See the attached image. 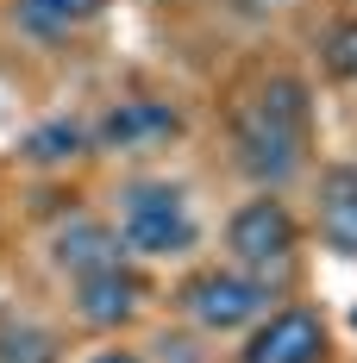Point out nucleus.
<instances>
[{"label":"nucleus","instance_id":"13","mask_svg":"<svg viewBox=\"0 0 357 363\" xmlns=\"http://www.w3.org/2000/svg\"><path fill=\"white\" fill-rule=\"evenodd\" d=\"M326 69L339 75V82H357V13L351 19H339V26H332V32H326Z\"/></svg>","mask_w":357,"mask_h":363},{"label":"nucleus","instance_id":"9","mask_svg":"<svg viewBox=\"0 0 357 363\" xmlns=\"http://www.w3.org/2000/svg\"><path fill=\"white\" fill-rule=\"evenodd\" d=\"M88 150H94V125H88V119H75V113H57V119H44V125L26 132L19 157L38 163V169H63V163L88 157Z\"/></svg>","mask_w":357,"mask_h":363},{"label":"nucleus","instance_id":"4","mask_svg":"<svg viewBox=\"0 0 357 363\" xmlns=\"http://www.w3.org/2000/svg\"><path fill=\"white\" fill-rule=\"evenodd\" d=\"M276 301V282L251 276V269H201L182 282V313L201 332H251Z\"/></svg>","mask_w":357,"mask_h":363},{"label":"nucleus","instance_id":"6","mask_svg":"<svg viewBox=\"0 0 357 363\" xmlns=\"http://www.w3.org/2000/svg\"><path fill=\"white\" fill-rule=\"evenodd\" d=\"M75 320L94 332H119L138 320V307L150 301V282H144L138 269L119 257V263H107V269H88V276H75Z\"/></svg>","mask_w":357,"mask_h":363},{"label":"nucleus","instance_id":"12","mask_svg":"<svg viewBox=\"0 0 357 363\" xmlns=\"http://www.w3.org/2000/svg\"><path fill=\"white\" fill-rule=\"evenodd\" d=\"M57 357H63V338L50 326H38L26 313L0 320V363H57Z\"/></svg>","mask_w":357,"mask_h":363},{"label":"nucleus","instance_id":"2","mask_svg":"<svg viewBox=\"0 0 357 363\" xmlns=\"http://www.w3.org/2000/svg\"><path fill=\"white\" fill-rule=\"evenodd\" d=\"M119 245L126 257H188L201 245V219L176 182H132L119 194Z\"/></svg>","mask_w":357,"mask_h":363},{"label":"nucleus","instance_id":"7","mask_svg":"<svg viewBox=\"0 0 357 363\" xmlns=\"http://www.w3.org/2000/svg\"><path fill=\"white\" fill-rule=\"evenodd\" d=\"M176 132H182V113L170 101L126 94L94 119V150H150V145H170Z\"/></svg>","mask_w":357,"mask_h":363},{"label":"nucleus","instance_id":"3","mask_svg":"<svg viewBox=\"0 0 357 363\" xmlns=\"http://www.w3.org/2000/svg\"><path fill=\"white\" fill-rule=\"evenodd\" d=\"M226 251H232L238 269L263 276V282L270 276H288L295 269V251H301V225L288 213V201H276L270 188L257 201H245L238 213L226 219Z\"/></svg>","mask_w":357,"mask_h":363},{"label":"nucleus","instance_id":"1","mask_svg":"<svg viewBox=\"0 0 357 363\" xmlns=\"http://www.w3.org/2000/svg\"><path fill=\"white\" fill-rule=\"evenodd\" d=\"M307 125H314V107H307V88L295 75H276L257 88V101L238 113V132H232V150H238V169H245L257 188H282L288 176H301L307 163Z\"/></svg>","mask_w":357,"mask_h":363},{"label":"nucleus","instance_id":"8","mask_svg":"<svg viewBox=\"0 0 357 363\" xmlns=\"http://www.w3.org/2000/svg\"><path fill=\"white\" fill-rule=\"evenodd\" d=\"M126 257V245H119V225H107V219H88L75 213L70 225H57V238H50V263L63 269V276H88V269H107V263H119Z\"/></svg>","mask_w":357,"mask_h":363},{"label":"nucleus","instance_id":"5","mask_svg":"<svg viewBox=\"0 0 357 363\" xmlns=\"http://www.w3.org/2000/svg\"><path fill=\"white\" fill-rule=\"evenodd\" d=\"M326 320L314 307H270L238 345V363H326Z\"/></svg>","mask_w":357,"mask_h":363},{"label":"nucleus","instance_id":"10","mask_svg":"<svg viewBox=\"0 0 357 363\" xmlns=\"http://www.w3.org/2000/svg\"><path fill=\"white\" fill-rule=\"evenodd\" d=\"M101 13H107V0H19L13 6L19 32H32V38H70Z\"/></svg>","mask_w":357,"mask_h":363},{"label":"nucleus","instance_id":"11","mask_svg":"<svg viewBox=\"0 0 357 363\" xmlns=\"http://www.w3.org/2000/svg\"><path fill=\"white\" fill-rule=\"evenodd\" d=\"M320 232L332 251L357 257V163L326 176V207H320Z\"/></svg>","mask_w":357,"mask_h":363},{"label":"nucleus","instance_id":"14","mask_svg":"<svg viewBox=\"0 0 357 363\" xmlns=\"http://www.w3.org/2000/svg\"><path fill=\"white\" fill-rule=\"evenodd\" d=\"M88 363H144V357H138V351H126V345H113V351H94Z\"/></svg>","mask_w":357,"mask_h":363}]
</instances>
